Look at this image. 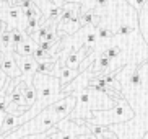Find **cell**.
I'll return each instance as SVG.
<instances>
[{
  "mask_svg": "<svg viewBox=\"0 0 148 139\" xmlns=\"http://www.w3.org/2000/svg\"><path fill=\"white\" fill-rule=\"evenodd\" d=\"M134 118V110L130 108V105L127 103L125 100H117V103L114 105L112 108L108 110H93V118L91 120H82V118H73L77 123L80 124H103V126H109V124H117V123H124L129 121Z\"/></svg>",
  "mask_w": 148,
  "mask_h": 139,
  "instance_id": "6da1fadb",
  "label": "cell"
},
{
  "mask_svg": "<svg viewBox=\"0 0 148 139\" xmlns=\"http://www.w3.org/2000/svg\"><path fill=\"white\" fill-rule=\"evenodd\" d=\"M33 85L36 88L38 93V103L42 105V108H47L49 105H52L54 101L60 100L67 95L65 92L62 90L60 80L56 75L49 74H38L36 72L33 75Z\"/></svg>",
  "mask_w": 148,
  "mask_h": 139,
  "instance_id": "7a4b0ae2",
  "label": "cell"
},
{
  "mask_svg": "<svg viewBox=\"0 0 148 139\" xmlns=\"http://www.w3.org/2000/svg\"><path fill=\"white\" fill-rule=\"evenodd\" d=\"M13 56L16 59V64L21 70V74L25 77H33L36 74V65H38V61H36L33 56H21L18 52L13 51Z\"/></svg>",
  "mask_w": 148,
  "mask_h": 139,
  "instance_id": "3957f363",
  "label": "cell"
},
{
  "mask_svg": "<svg viewBox=\"0 0 148 139\" xmlns=\"http://www.w3.org/2000/svg\"><path fill=\"white\" fill-rule=\"evenodd\" d=\"M2 65H3L5 74L8 75L10 79H16V77H20V75H23L20 67H18V64H16V59H15V56H13V51L12 52H2Z\"/></svg>",
  "mask_w": 148,
  "mask_h": 139,
  "instance_id": "277c9868",
  "label": "cell"
},
{
  "mask_svg": "<svg viewBox=\"0 0 148 139\" xmlns=\"http://www.w3.org/2000/svg\"><path fill=\"white\" fill-rule=\"evenodd\" d=\"M36 48H38V43H36L29 35H26L25 39L15 48V52L21 54V56H33V52H34Z\"/></svg>",
  "mask_w": 148,
  "mask_h": 139,
  "instance_id": "5b68a950",
  "label": "cell"
},
{
  "mask_svg": "<svg viewBox=\"0 0 148 139\" xmlns=\"http://www.w3.org/2000/svg\"><path fill=\"white\" fill-rule=\"evenodd\" d=\"M78 74H80L78 69H72V67H65V65H64V67H60V70L57 72L56 77H59V80H60V85H62V88H64L67 83H70Z\"/></svg>",
  "mask_w": 148,
  "mask_h": 139,
  "instance_id": "8992f818",
  "label": "cell"
},
{
  "mask_svg": "<svg viewBox=\"0 0 148 139\" xmlns=\"http://www.w3.org/2000/svg\"><path fill=\"white\" fill-rule=\"evenodd\" d=\"M101 52H103L104 56H108L111 61H114V59H117V57L121 56V46H117V44H111V46L104 48Z\"/></svg>",
  "mask_w": 148,
  "mask_h": 139,
  "instance_id": "52a82bcc",
  "label": "cell"
},
{
  "mask_svg": "<svg viewBox=\"0 0 148 139\" xmlns=\"http://www.w3.org/2000/svg\"><path fill=\"white\" fill-rule=\"evenodd\" d=\"M148 0H127V3L130 5V7H134L137 12H140V10L143 8L145 5H147Z\"/></svg>",
  "mask_w": 148,
  "mask_h": 139,
  "instance_id": "ba28073f",
  "label": "cell"
},
{
  "mask_svg": "<svg viewBox=\"0 0 148 139\" xmlns=\"http://www.w3.org/2000/svg\"><path fill=\"white\" fill-rule=\"evenodd\" d=\"M7 80H8V75L5 74V72H0V90H2V88L5 87Z\"/></svg>",
  "mask_w": 148,
  "mask_h": 139,
  "instance_id": "9c48e42d",
  "label": "cell"
},
{
  "mask_svg": "<svg viewBox=\"0 0 148 139\" xmlns=\"http://www.w3.org/2000/svg\"><path fill=\"white\" fill-rule=\"evenodd\" d=\"M108 2H109V0H95V7H98V8L108 7Z\"/></svg>",
  "mask_w": 148,
  "mask_h": 139,
  "instance_id": "30bf717a",
  "label": "cell"
},
{
  "mask_svg": "<svg viewBox=\"0 0 148 139\" xmlns=\"http://www.w3.org/2000/svg\"><path fill=\"white\" fill-rule=\"evenodd\" d=\"M5 116H7V113H2V111H0V131H2V124H3Z\"/></svg>",
  "mask_w": 148,
  "mask_h": 139,
  "instance_id": "8fae6325",
  "label": "cell"
},
{
  "mask_svg": "<svg viewBox=\"0 0 148 139\" xmlns=\"http://www.w3.org/2000/svg\"><path fill=\"white\" fill-rule=\"evenodd\" d=\"M143 139H148V133H147V134H145V138Z\"/></svg>",
  "mask_w": 148,
  "mask_h": 139,
  "instance_id": "7c38bea8",
  "label": "cell"
}]
</instances>
